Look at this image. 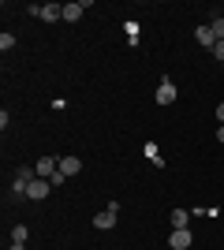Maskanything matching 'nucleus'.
I'll return each mask as SVG.
<instances>
[{
	"mask_svg": "<svg viewBox=\"0 0 224 250\" xmlns=\"http://www.w3.org/2000/svg\"><path fill=\"white\" fill-rule=\"evenodd\" d=\"M116 213H120V206H116V202H108L105 213H97V217H94V228H101V231L116 228Z\"/></svg>",
	"mask_w": 224,
	"mask_h": 250,
	"instance_id": "nucleus-1",
	"label": "nucleus"
},
{
	"mask_svg": "<svg viewBox=\"0 0 224 250\" xmlns=\"http://www.w3.org/2000/svg\"><path fill=\"white\" fill-rule=\"evenodd\" d=\"M34 15L41 22H56V19H64V4H41V8H30Z\"/></svg>",
	"mask_w": 224,
	"mask_h": 250,
	"instance_id": "nucleus-2",
	"label": "nucleus"
},
{
	"mask_svg": "<svg viewBox=\"0 0 224 250\" xmlns=\"http://www.w3.org/2000/svg\"><path fill=\"white\" fill-rule=\"evenodd\" d=\"M191 228H172V239H168V247L172 250H191Z\"/></svg>",
	"mask_w": 224,
	"mask_h": 250,
	"instance_id": "nucleus-3",
	"label": "nucleus"
},
{
	"mask_svg": "<svg viewBox=\"0 0 224 250\" xmlns=\"http://www.w3.org/2000/svg\"><path fill=\"white\" fill-rule=\"evenodd\" d=\"M49 190H53V183H49V179H34L30 187H26V198H34V202H41V198H49Z\"/></svg>",
	"mask_w": 224,
	"mask_h": 250,
	"instance_id": "nucleus-4",
	"label": "nucleus"
},
{
	"mask_svg": "<svg viewBox=\"0 0 224 250\" xmlns=\"http://www.w3.org/2000/svg\"><path fill=\"white\" fill-rule=\"evenodd\" d=\"M172 101H176V83L164 75V79H161V86H157V104H172Z\"/></svg>",
	"mask_w": 224,
	"mask_h": 250,
	"instance_id": "nucleus-5",
	"label": "nucleus"
},
{
	"mask_svg": "<svg viewBox=\"0 0 224 250\" xmlns=\"http://www.w3.org/2000/svg\"><path fill=\"white\" fill-rule=\"evenodd\" d=\"M56 172H60V157H41L38 161V176L41 179H53Z\"/></svg>",
	"mask_w": 224,
	"mask_h": 250,
	"instance_id": "nucleus-6",
	"label": "nucleus"
},
{
	"mask_svg": "<svg viewBox=\"0 0 224 250\" xmlns=\"http://www.w3.org/2000/svg\"><path fill=\"white\" fill-rule=\"evenodd\" d=\"M79 172H82V161H79V157H60V176H79Z\"/></svg>",
	"mask_w": 224,
	"mask_h": 250,
	"instance_id": "nucleus-7",
	"label": "nucleus"
},
{
	"mask_svg": "<svg viewBox=\"0 0 224 250\" xmlns=\"http://www.w3.org/2000/svg\"><path fill=\"white\" fill-rule=\"evenodd\" d=\"M194 42H198V45H205V49H213V45H217V38H213V30H209V26H198V30H194Z\"/></svg>",
	"mask_w": 224,
	"mask_h": 250,
	"instance_id": "nucleus-8",
	"label": "nucleus"
},
{
	"mask_svg": "<svg viewBox=\"0 0 224 250\" xmlns=\"http://www.w3.org/2000/svg\"><path fill=\"white\" fill-rule=\"evenodd\" d=\"M82 11H86V0H79V4H64V19L75 22V19H82Z\"/></svg>",
	"mask_w": 224,
	"mask_h": 250,
	"instance_id": "nucleus-9",
	"label": "nucleus"
},
{
	"mask_svg": "<svg viewBox=\"0 0 224 250\" xmlns=\"http://www.w3.org/2000/svg\"><path fill=\"white\" fill-rule=\"evenodd\" d=\"M172 228H187V220H191V217H187V209H172Z\"/></svg>",
	"mask_w": 224,
	"mask_h": 250,
	"instance_id": "nucleus-10",
	"label": "nucleus"
},
{
	"mask_svg": "<svg viewBox=\"0 0 224 250\" xmlns=\"http://www.w3.org/2000/svg\"><path fill=\"white\" fill-rule=\"evenodd\" d=\"M209 30H213V38H217V42H224V19H221V15H217V19L209 22Z\"/></svg>",
	"mask_w": 224,
	"mask_h": 250,
	"instance_id": "nucleus-11",
	"label": "nucleus"
},
{
	"mask_svg": "<svg viewBox=\"0 0 224 250\" xmlns=\"http://www.w3.org/2000/svg\"><path fill=\"white\" fill-rule=\"evenodd\" d=\"M26 235H30V231H26V224H15V231H11V239H15V243H26Z\"/></svg>",
	"mask_w": 224,
	"mask_h": 250,
	"instance_id": "nucleus-12",
	"label": "nucleus"
},
{
	"mask_svg": "<svg viewBox=\"0 0 224 250\" xmlns=\"http://www.w3.org/2000/svg\"><path fill=\"white\" fill-rule=\"evenodd\" d=\"M11 45H15V38H11V34H0V49L8 52V49H11Z\"/></svg>",
	"mask_w": 224,
	"mask_h": 250,
	"instance_id": "nucleus-13",
	"label": "nucleus"
},
{
	"mask_svg": "<svg viewBox=\"0 0 224 250\" xmlns=\"http://www.w3.org/2000/svg\"><path fill=\"white\" fill-rule=\"evenodd\" d=\"M213 52H217V60L224 63V42H217V45H213Z\"/></svg>",
	"mask_w": 224,
	"mask_h": 250,
	"instance_id": "nucleus-14",
	"label": "nucleus"
},
{
	"mask_svg": "<svg viewBox=\"0 0 224 250\" xmlns=\"http://www.w3.org/2000/svg\"><path fill=\"white\" fill-rule=\"evenodd\" d=\"M217 120H221V124H224V101H221V108H217Z\"/></svg>",
	"mask_w": 224,
	"mask_h": 250,
	"instance_id": "nucleus-15",
	"label": "nucleus"
},
{
	"mask_svg": "<svg viewBox=\"0 0 224 250\" xmlns=\"http://www.w3.org/2000/svg\"><path fill=\"white\" fill-rule=\"evenodd\" d=\"M8 250H22V243H11V247H8Z\"/></svg>",
	"mask_w": 224,
	"mask_h": 250,
	"instance_id": "nucleus-16",
	"label": "nucleus"
},
{
	"mask_svg": "<svg viewBox=\"0 0 224 250\" xmlns=\"http://www.w3.org/2000/svg\"><path fill=\"white\" fill-rule=\"evenodd\" d=\"M217 138H221V142H224V124H221V131H217Z\"/></svg>",
	"mask_w": 224,
	"mask_h": 250,
	"instance_id": "nucleus-17",
	"label": "nucleus"
}]
</instances>
